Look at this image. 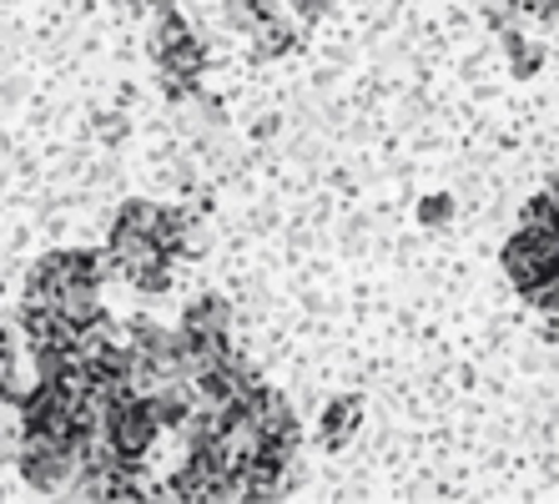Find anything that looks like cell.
Listing matches in <instances>:
<instances>
[{"label":"cell","instance_id":"obj_1","mask_svg":"<svg viewBox=\"0 0 559 504\" xmlns=\"http://www.w3.org/2000/svg\"><path fill=\"white\" fill-rule=\"evenodd\" d=\"M102 439L121 454V459H136L142 465L152 444L162 439V429H156L152 409H146L142 394H127V399H111L102 403Z\"/></svg>","mask_w":559,"mask_h":504},{"label":"cell","instance_id":"obj_2","mask_svg":"<svg viewBox=\"0 0 559 504\" xmlns=\"http://www.w3.org/2000/svg\"><path fill=\"white\" fill-rule=\"evenodd\" d=\"M15 469H21V479H26L31 490H66L71 469H76V449L61 434H21Z\"/></svg>","mask_w":559,"mask_h":504},{"label":"cell","instance_id":"obj_3","mask_svg":"<svg viewBox=\"0 0 559 504\" xmlns=\"http://www.w3.org/2000/svg\"><path fill=\"white\" fill-rule=\"evenodd\" d=\"M499 268L509 272V283L530 297L534 288L549 278V272H559V262H555V253H549L545 237H539V233H524V227H520V233L504 243V253H499Z\"/></svg>","mask_w":559,"mask_h":504},{"label":"cell","instance_id":"obj_4","mask_svg":"<svg viewBox=\"0 0 559 504\" xmlns=\"http://www.w3.org/2000/svg\"><path fill=\"white\" fill-rule=\"evenodd\" d=\"M248 36H252V56L258 61H277V56L302 46V26H293V15H283V11H267Z\"/></svg>","mask_w":559,"mask_h":504},{"label":"cell","instance_id":"obj_5","mask_svg":"<svg viewBox=\"0 0 559 504\" xmlns=\"http://www.w3.org/2000/svg\"><path fill=\"white\" fill-rule=\"evenodd\" d=\"M358 424H364V399H358V394H343V399H333L323 409V419H318V439H323L328 449H343V444L358 434Z\"/></svg>","mask_w":559,"mask_h":504},{"label":"cell","instance_id":"obj_6","mask_svg":"<svg viewBox=\"0 0 559 504\" xmlns=\"http://www.w3.org/2000/svg\"><path fill=\"white\" fill-rule=\"evenodd\" d=\"M233 328V303L217 293H202L197 303H187L177 333H227Z\"/></svg>","mask_w":559,"mask_h":504},{"label":"cell","instance_id":"obj_7","mask_svg":"<svg viewBox=\"0 0 559 504\" xmlns=\"http://www.w3.org/2000/svg\"><path fill=\"white\" fill-rule=\"evenodd\" d=\"M152 243L167 253V258H187L192 253V218L182 208H162L156 212V227H152Z\"/></svg>","mask_w":559,"mask_h":504},{"label":"cell","instance_id":"obj_8","mask_svg":"<svg viewBox=\"0 0 559 504\" xmlns=\"http://www.w3.org/2000/svg\"><path fill=\"white\" fill-rule=\"evenodd\" d=\"M162 71H171V77H192V81H202V71H207V46L197 36H182V40H171L162 56H152Z\"/></svg>","mask_w":559,"mask_h":504},{"label":"cell","instance_id":"obj_9","mask_svg":"<svg viewBox=\"0 0 559 504\" xmlns=\"http://www.w3.org/2000/svg\"><path fill=\"white\" fill-rule=\"evenodd\" d=\"M504 56H509V71L520 81H530V77H539V66H545V46L539 40H530L524 36V26H514V31H504Z\"/></svg>","mask_w":559,"mask_h":504},{"label":"cell","instance_id":"obj_10","mask_svg":"<svg viewBox=\"0 0 559 504\" xmlns=\"http://www.w3.org/2000/svg\"><path fill=\"white\" fill-rule=\"evenodd\" d=\"M520 227L524 233H539V237L559 233V187H545V192H534L530 202H524Z\"/></svg>","mask_w":559,"mask_h":504},{"label":"cell","instance_id":"obj_11","mask_svg":"<svg viewBox=\"0 0 559 504\" xmlns=\"http://www.w3.org/2000/svg\"><path fill=\"white\" fill-rule=\"evenodd\" d=\"M121 278L131 283V293H167V288H171V258L136 262V268H127Z\"/></svg>","mask_w":559,"mask_h":504},{"label":"cell","instance_id":"obj_12","mask_svg":"<svg viewBox=\"0 0 559 504\" xmlns=\"http://www.w3.org/2000/svg\"><path fill=\"white\" fill-rule=\"evenodd\" d=\"M267 11H277L273 0H227V21H233L237 31H252Z\"/></svg>","mask_w":559,"mask_h":504},{"label":"cell","instance_id":"obj_13","mask_svg":"<svg viewBox=\"0 0 559 504\" xmlns=\"http://www.w3.org/2000/svg\"><path fill=\"white\" fill-rule=\"evenodd\" d=\"M156 202H142V197H136V202H121V212H117V222L121 227H136V233H146L152 237V227H156Z\"/></svg>","mask_w":559,"mask_h":504},{"label":"cell","instance_id":"obj_14","mask_svg":"<svg viewBox=\"0 0 559 504\" xmlns=\"http://www.w3.org/2000/svg\"><path fill=\"white\" fill-rule=\"evenodd\" d=\"M514 11H520V21L524 26H549L559 15V0H509Z\"/></svg>","mask_w":559,"mask_h":504},{"label":"cell","instance_id":"obj_15","mask_svg":"<svg viewBox=\"0 0 559 504\" xmlns=\"http://www.w3.org/2000/svg\"><path fill=\"white\" fill-rule=\"evenodd\" d=\"M449 218H454V197H443V192L424 197V208H418V222H424V227H443Z\"/></svg>","mask_w":559,"mask_h":504},{"label":"cell","instance_id":"obj_16","mask_svg":"<svg viewBox=\"0 0 559 504\" xmlns=\"http://www.w3.org/2000/svg\"><path fill=\"white\" fill-rule=\"evenodd\" d=\"M530 303H534V308H539V313H549V318H559V272H549L545 283L534 288V293H530Z\"/></svg>","mask_w":559,"mask_h":504},{"label":"cell","instance_id":"obj_17","mask_svg":"<svg viewBox=\"0 0 559 504\" xmlns=\"http://www.w3.org/2000/svg\"><path fill=\"white\" fill-rule=\"evenodd\" d=\"M192 91H197L192 77H171V71H162V96H167V102H187Z\"/></svg>","mask_w":559,"mask_h":504},{"label":"cell","instance_id":"obj_18","mask_svg":"<svg viewBox=\"0 0 559 504\" xmlns=\"http://www.w3.org/2000/svg\"><path fill=\"white\" fill-rule=\"evenodd\" d=\"M287 5H293V15H298L302 26H312V21L328 15V0H287Z\"/></svg>","mask_w":559,"mask_h":504}]
</instances>
